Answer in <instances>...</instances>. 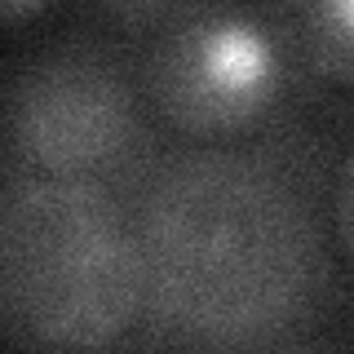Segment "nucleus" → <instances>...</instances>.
Here are the masks:
<instances>
[{
	"label": "nucleus",
	"instance_id": "7ed1b4c3",
	"mask_svg": "<svg viewBox=\"0 0 354 354\" xmlns=\"http://www.w3.org/2000/svg\"><path fill=\"white\" fill-rule=\"evenodd\" d=\"M142 71L115 44L75 36L31 53L5 80L9 173L133 186L155 164Z\"/></svg>",
	"mask_w": 354,
	"mask_h": 354
},
{
	"label": "nucleus",
	"instance_id": "39448f33",
	"mask_svg": "<svg viewBox=\"0 0 354 354\" xmlns=\"http://www.w3.org/2000/svg\"><path fill=\"white\" fill-rule=\"evenodd\" d=\"M279 44L297 88L354 93V0H243Z\"/></svg>",
	"mask_w": 354,
	"mask_h": 354
},
{
	"label": "nucleus",
	"instance_id": "0eeeda50",
	"mask_svg": "<svg viewBox=\"0 0 354 354\" xmlns=\"http://www.w3.org/2000/svg\"><path fill=\"white\" fill-rule=\"evenodd\" d=\"M328 230H332V248H337L341 261L354 270V151L341 160V169L332 173V191H328Z\"/></svg>",
	"mask_w": 354,
	"mask_h": 354
},
{
	"label": "nucleus",
	"instance_id": "f257e3e1",
	"mask_svg": "<svg viewBox=\"0 0 354 354\" xmlns=\"http://www.w3.org/2000/svg\"><path fill=\"white\" fill-rule=\"evenodd\" d=\"M301 142L195 147L124 186L142 239L155 341L199 350L292 346L324 315L332 257Z\"/></svg>",
	"mask_w": 354,
	"mask_h": 354
},
{
	"label": "nucleus",
	"instance_id": "423d86ee",
	"mask_svg": "<svg viewBox=\"0 0 354 354\" xmlns=\"http://www.w3.org/2000/svg\"><path fill=\"white\" fill-rule=\"evenodd\" d=\"M208 0H84V9L93 14L102 27L120 31V36H160L173 22H182L186 14H195Z\"/></svg>",
	"mask_w": 354,
	"mask_h": 354
},
{
	"label": "nucleus",
	"instance_id": "f03ea898",
	"mask_svg": "<svg viewBox=\"0 0 354 354\" xmlns=\"http://www.w3.org/2000/svg\"><path fill=\"white\" fill-rule=\"evenodd\" d=\"M138 217L120 186L9 173L0 195V328L22 350H106L142 324Z\"/></svg>",
	"mask_w": 354,
	"mask_h": 354
},
{
	"label": "nucleus",
	"instance_id": "20e7f679",
	"mask_svg": "<svg viewBox=\"0 0 354 354\" xmlns=\"http://www.w3.org/2000/svg\"><path fill=\"white\" fill-rule=\"evenodd\" d=\"M151 115L195 147L248 142L279 115L297 80L248 5H199L151 36L138 62Z\"/></svg>",
	"mask_w": 354,
	"mask_h": 354
},
{
	"label": "nucleus",
	"instance_id": "6e6552de",
	"mask_svg": "<svg viewBox=\"0 0 354 354\" xmlns=\"http://www.w3.org/2000/svg\"><path fill=\"white\" fill-rule=\"evenodd\" d=\"M49 0H0V14H5V27H18V22L36 18Z\"/></svg>",
	"mask_w": 354,
	"mask_h": 354
}]
</instances>
